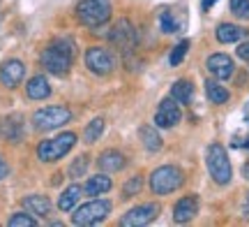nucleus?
Instances as JSON below:
<instances>
[{
	"label": "nucleus",
	"instance_id": "obj_16",
	"mask_svg": "<svg viewBox=\"0 0 249 227\" xmlns=\"http://www.w3.org/2000/svg\"><path fill=\"white\" fill-rule=\"evenodd\" d=\"M26 93L30 100H46V98L51 95V83L46 82V77L37 74V77H33V79L26 83Z\"/></svg>",
	"mask_w": 249,
	"mask_h": 227
},
{
	"label": "nucleus",
	"instance_id": "obj_24",
	"mask_svg": "<svg viewBox=\"0 0 249 227\" xmlns=\"http://www.w3.org/2000/svg\"><path fill=\"white\" fill-rule=\"evenodd\" d=\"M217 40L222 42V44H233V42H238L242 37V28L233 26V23H222V26H217Z\"/></svg>",
	"mask_w": 249,
	"mask_h": 227
},
{
	"label": "nucleus",
	"instance_id": "obj_27",
	"mask_svg": "<svg viewBox=\"0 0 249 227\" xmlns=\"http://www.w3.org/2000/svg\"><path fill=\"white\" fill-rule=\"evenodd\" d=\"M187 51H189V40H182V42H178V44L173 46V51H171V56H169L171 67H178V65L185 61Z\"/></svg>",
	"mask_w": 249,
	"mask_h": 227
},
{
	"label": "nucleus",
	"instance_id": "obj_15",
	"mask_svg": "<svg viewBox=\"0 0 249 227\" xmlns=\"http://www.w3.org/2000/svg\"><path fill=\"white\" fill-rule=\"evenodd\" d=\"M0 137L7 142H21L23 137V121L21 116H7L0 121Z\"/></svg>",
	"mask_w": 249,
	"mask_h": 227
},
{
	"label": "nucleus",
	"instance_id": "obj_14",
	"mask_svg": "<svg viewBox=\"0 0 249 227\" xmlns=\"http://www.w3.org/2000/svg\"><path fill=\"white\" fill-rule=\"evenodd\" d=\"M198 213V197L196 195H187L173 206V220L176 223H189Z\"/></svg>",
	"mask_w": 249,
	"mask_h": 227
},
{
	"label": "nucleus",
	"instance_id": "obj_28",
	"mask_svg": "<svg viewBox=\"0 0 249 227\" xmlns=\"http://www.w3.org/2000/svg\"><path fill=\"white\" fill-rule=\"evenodd\" d=\"M88 165H90L88 155H79V158H74V163L70 165V176H83V174L88 172Z\"/></svg>",
	"mask_w": 249,
	"mask_h": 227
},
{
	"label": "nucleus",
	"instance_id": "obj_8",
	"mask_svg": "<svg viewBox=\"0 0 249 227\" xmlns=\"http://www.w3.org/2000/svg\"><path fill=\"white\" fill-rule=\"evenodd\" d=\"M86 65H88L90 72H95V74H99V77H104V74H111V72H113L116 61H113L111 51L102 49V46H92V49H88V51H86Z\"/></svg>",
	"mask_w": 249,
	"mask_h": 227
},
{
	"label": "nucleus",
	"instance_id": "obj_22",
	"mask_svg": "<svg viewBox=\"0 0 249 227\" xmlns=\"http://www.w3.org/2000/svg\"><path fill=\"white\" fill-rule=\"evenodd\" d=\"M205 95H208V100L213 102V104H226L229 102V91L224 88L222 83H217V82H205Z\"/></svg>",
	"mask_w": 249,
	"mask_h": 227
},
{
	"label": "nucleus",
	"instance_id": "obj_10",
	"mask_svg": "<svg viewBox=\"0 0 249 227\" xmlns=\"http://www.w3.org/2000/svg\"><path fill=\"white\" fill-rule=\"evenodd\" d=\"M23 77H26V65L18 58H9L0 65V83L5 88H17L18 83L23 82Z\"/></svg>",
	"mask_w": 249,
	"mask_h": 227
},
{
	"label": "nucleus",
	"instance_id": "obj_3",
	"mask_svg": "<svg viewBox=\"0 0 249 227\" xmlns=\"http://www.w3.org/2000/svg\"><path fill=\"white\" fill-rule=\"evenodd\" d=\"M185 176H182V169L176 167V165H164V167H157L155 172L150 174V190L155 195H169V192H176L182 186Z\"/></svg>",
	"mask_w": 249,
	"mask_h": 227
},
{
	"label": "nucleus",
	"instance_id": "obj_5",
	"mask_svg": "<svg viewBox=\"0 0 249 227\" xmlns=\"http://www.w3.org/2000/svg\"><path fill=\"white\" fill-rule=\"evenodd\" d=\"M74 144H76V135L74 132H62L53 139H44L37 146V158L42 163H55V160H60V158L70 153Z\"/></svg>",
	"mask_w": 249,
	"mask_h": 227
},
{
	"label": "nucleus",
	"instance_id": "obj_12",
	"mask_svg": "<svg viewBox=\"0 0 249 227\" xmlns=\"http://www.w3.org/2000/svg\"><path fill=\"white\" fill-rule=\"evenodd\" d=\"M111 42L120 49H134L136 46V33H134L132 23L127 19H120L116 28L111 30Z\"/></svg>",
	"mask_w": 249,
	"mask_h": 227
},
{
	"label": "nucleus",
	"instance_id": "obj_18",
	"mask_svg": "<svg viewBox=\"0 0 249 227\" xmlns=\"http://www.w3.org/2000/svg\"><path fill=\"white\" fill-rule=\"evenodd\" d=\"M97 163L107 174H113V172H120L124 167V155L120 151H116V148H108V151H104L99 155Z\"/></svg>",
	"mask_w": 249,
	"mask_h": 227
},
{
	"label": "nucleus",
	"instance_id": "obj_34",
	"mask_svg": "<svg viewBox=\"0 0 249 227\" xmlns=\"http://www.w3.org/2000/svg\"><path fill=\"white\" fill-rule=\"evenodd\" d=\"M214 2H217V0H203V2H201V7H203V12H208V9L213 7Z\"/></svg>",
	"mask_w": 249,
	"mask_h": 227
},
{
	"label": "nucleus",
	"instance_id": "obj_20",
	"mask_svg": "<svg viewBox=\"0 0 249 227\" xmlns=\"http://www.w3.org/2000/svg\"><path fill=\"white\" fill-rule=\"evenodd\" d=\"M111 188H113V181H111L108 176H104V174H97V176H90L83 190L88 192V195H104V192H108Z\"/></svg>",
	"mask_w": 249,
	"mask_h": 227
},
{
	"label": "nucleus",
	"instance_id": "obj_1",
	"mask_svg": "<svg viewBox=\"0 0 249 227\" xmlns=\"http://www.w3.org/2000/svg\"><path fill=\"white\" fill-rule=\"evenodd\" d=\"M71 58H74V42L67 40V37H60V40L51 42V46H46L42 51L44 70H49L51 74H58V77L70 72Z\"/></svg>",
	"mask_w": 249,
	"mask_h": 227
},
{
	"label": "nucleus",
	"instance_id": "obj_35",
	"mask_svg": "<svg viewBox=\"0 0 249 227\" xmlns=\"http://www.w3.org/2000/svg\"><path fill=\"white\" fill-rule=\"evenodd\" d=\"M5 174H7V165H5V160L0 158V179H2Z\"/></svg>",
	"mask_w": 249,
	"mask_h": 227
},
{
	"label": "nucleus",
	"instance_id": "obj_7",
	"mask_svg": "<svg viewBox=\"0 0 249 227\" xmlns=\"http://www.w3.org/2000/svg\"><path fill=\"white\" fill-rule=\"evenodd\" d=\"M108 213H111V202L108 200H92L88 202V204H83V206H79L76 209V213L71 216V223L74 225H97V223H102V220L107 218Z\"/></svg>",
	"mask_w": 249,
	"mask_h": 227
},
{
	"label": "nucleus",
	"instance_id": "obj_11",
	"mask_svg": "<svg viewBox=\"0 0 249 227\" xmlns=\"http://www.w3.org/2000/svg\"><path fill=\"white\" fill-rule=\"evenodd\" d=\"M180 107H178V100H173V98H164L160 102V107H157V114H155V123L160 127H173L180 123Z\"/></svg>",
	"mask_w": 249,
	"mask_h": 227
},
{
	"label": "nucleus",
	"instance_id": "obj_9",
	"mask_svg": "<svg viewBox=\"0 0 249 227\" xmlns=\"http://www.w3.org/2000/svg\"><path fill=\"white\" fill-rule=\"evenodd\" d=\"M157 216H160V206H157V204H139V206L129 209L123 218H120V225L143 227V225H150Z\"/></svg>",
	"mask_w": 249,
	"mask_h": 227
},
{
	"label": "nucleus",
	"instance_id": "obj_6",
	"mask_svg": "<svg viewBox=\"0 0 249 227\" xmlns=\"http://www.w3.org/2000/svg\"><path fill=\"white\" fill-rule=\"evenodd\" d=\"M71 121V111L67 107H44V109H39L33 114V125L37 130H42V132H49V130H55V127H62L65 123H70Z\"/></svg>",
	"mask_w": 249,
	"mask_h": 227
},
{
	"label": "nucleus",
	"instance_id": "obj_23",
	"mask_svg": "<svg viewBox=\"0 0 249 227\" xmlns=\"http://www.w3.org/2000/svg\"><path fill=\"white\" fill-rule=\"evenodd\" d=\"M81 192H83V188L81 186H76V183H71L67 190L60 195V200H58V206H60L62 211H71L74 206H76V202L81 200Z\"/></svg>",
	"mask_w": 249,
	"mask_h": 227
},
{
	"label": "nucleus",
	"instance_id": "obj_17",
	"mask_svg": "<svg viewBox=\"0 0 249 227\" xmlns=\"http://www.w3.org/2000/svg\"><path fill=\"white\" fill-rule=\"evenodd\" d=\"M23 206L39 218H46L51 213V200L46 195H28V197H23Z\"/></svg>",
	"mask_w": 249,
	"mask_h": 227
},
{
	"label": "nucleus",
	"instance_id": "obj_33",
	"mask_svg": "<svg viewBox=\"0 0 249 227\" xmlns=\"http://www.w3.org/2000/svg\"><path fill=\"white\" fill-rule=\"evenodd\" d=\"M242 216L249 218V192H245V204H242Z\"/></svg>",
	"mask_w": 249,
	"mask_h": 227
},
{
	"label": "nucleus",
	"instance_id": "obj_4",
	"mask_svg": "<svg viewBox=\"0 0 249 227\" xmlns=\"http://www.w3.org/2000/svg\"><path fill=\"white\" fill-rule=\"evenodd\" d=\"M76 17L88 28L102 26L111 19V0H81L76 5Z\"/></svg>",
	"mask_w": 249,
	"mask_h": 227
},
{
	"label": "nucleus",
	"instance_id": "obj_19",
	"mask_svg": "<svg viewBox=\"0 0 249 227\" xmlns=\"http://www.w3.org/2000/svg\"><path fill=\"white\" fill-rule=\"evenodd\" d=\"M171 98H173V100H178L180 104H189L192 98H194V83L187 82V79L176 82L173 83V88H171Z\"/></svg>",
	"mask_w": 249,
	"mask_h": 227
},
{
	"label": "nucleus",
	"instance_id": "obj_13",
	"mask_svg": "<svg viewBox=\"0 0 249 227\" xmlns=\"http://www.w3.org/2000/svg\"><path fill=\"white\" fill-rule=\"evenodd\" d=\"M208 72L213 74V77H217L219 82H224V79H229L233 74V61L231 56L226 54H213L208 56Z\"/></svg>",
	"mask_w": 249,
	"mask_h": 227
},
{
	"label": "nucleus",
	"instance_id": "obj_31",
	"mask_svg": "<svg viewBox=\"0 0 249 227\" xmlns=\"http://www.w3.org/2000/svg\"><path fill=\"white\" fill-rule=\"evenodd\" d=\"M231 12L238 19H249V0H231Z\"/></svg>",
	"mask_w": 249,
	"mask_h": 227
},
{
	"label": "nucleus",
	"instance_id": "obj_38",
	"mask_svg": "<svg viewBox=\"0 0 249 227\" xmlns=\"http://www.w3.org/2000/svg\"><path fill=\"white\" fill-rule=\"evenodd\" d=\"M245 146H247V148H249V137H247V142H245Z\"/></svg>",
	"mask_w": 249,
	"mask_h": 227
},
{
	"label": "nucleus",
	"instance_id": "obj_2",
	"mask_svg": "<svg viewBox=\"0 0 249 227\" xmlns=\"http://www.w3.org/2000/svg\"><path fill=\"white\" fill-rule=\"evenodd\" d=\"M205 160H208V172H210V176H213V181L217 186H226V183L231 181V176H233L231 160H229V155H226L222 144L208 146Z\"/></svg>",
	"mask_w": 249,
	"mask_h": 227
},
{
	"label": "nucleus",
	"instance_id": "obj_30",
	"mask_svg": "<svg viewBox=\"0 0 249 227\" xmlns=\"http://www.w3.org/2000/svg\"><path fill=\"white\" fill-rule=\"evenodd\" d=\"M7 225L9 227H35L37 220L33 218V216H28V213H14V216L9 218Z\"/></svg>",
	"mask_w": 249,
	"mask_h": 227
},
{
	"label": "nucleus",
	"instance_id": "obj_26",
	"mask_svg": "<svg viewBox=\"0 0 249 227\" xmlns=\"http://www.w3.org/2000/svg\"><path fill=\"white\" fill-rule=\"evenodd\" d=\"M102 132H104V118H92L86 125V130H83V142L86 144H95L102 137Z\"/></svg>",
	"mask_w": 249,
	"mask_h": 227
},
{
	"label": "nucleus",
	"instance_id": "obj_21",
	"mask_svg": "<svg viewBox=\"0 0 249 227\" xmlns=\"http://www.w3.org/2000/svg\"><path fill=\"white\" fill-rule=\"evenodd\" d=\"M139 137H141V144L145 146L148 151H160L161 148V137L152 125H141L139 127Z\"/></svg>",
	"mask_w": 249,
	"mask_h": 227
},
{
	"label": "nucleus",
	"instance_id": "obj_25",
	"mask_svg": "<svg viewBox=\"0 0 249 227\" xmlns=\"http://www.w3.org/2000/svg\"><path fill=\"white\" fill-rule=\"evenodd\" d=\"M160 26H161V30H164V33H178L182 23H180V19L176 17V12H173V9L164 7L160 12Z\"/></svg>",
	"mask_w": 249,
	"mask_h": 227
},
{
	"label": "nucleus",
	"instance_id": "obj_37",
	"mask_svg": "<svg viewBox=\"0 0 249 227\" xmlns=\"http://www.w3.org/2000/svg\"><path fill=\"white\" fill-rule=\"evenodd\" d=\"M242 114H245V121H247V123H249V102H247V104H245V111H242Z\"/></svg>",
	"mask_w": 249,
	"mask_h": 227
},
{
	"label": "nucleus",
	"instance_id": "obj_36",
	"mask_svg": "<svg viewBox=\"0 0 249 227\" xmlns=\"http://www.w3.org/2000/svg\"><path fill=\"white\" fill-rule=\"evenodd\" d=\"M242 174H245V179H247V181H249V160H247V163H245V167H242Z\"/></svg>",
	"mask_w": 249,
	"mask_h": 227
},
{
	"label": "nucleus",
	"instance_id": "obj_29",
	"mask_svg": "<svg viewBox=\"0 0 249 227\" xmlns=\"http://www.w3.org/2000/svg\"><path fill=\"white\" fill-rule=\"evenodd\" d=\"M143 188V176H132L129 181H124L123 186V195L124 197H134V195H139Z\"/></svg>",
	"mask_w": 249,
	"mask_h": 227
},
{
	"label": "nucleus",
	"instance_id": "obj_32",
	"mask_svg": "<svg viewBox=\"0 0 249 227\" xmlns=\"http://www.w3.org/2000/svg\"><path fill=\"white\" fill-rule=\"evenodd\" d=\"M238 56H240L242 61L249 65V42H245V44H240L238 46Z\"/></svg>",
	"mask_w": 249,
	"mask_h": 227
}]
</instances>
